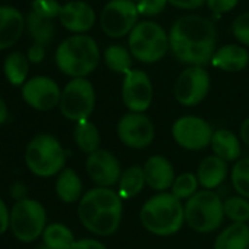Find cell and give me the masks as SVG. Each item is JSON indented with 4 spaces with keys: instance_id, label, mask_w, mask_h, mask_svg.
<instances>
[{
    "instance_id": "obj_1",
    "label": "cell",
    "mask_w": 249,
    "mask_h": 249,
    "mask_svg": "<svg viewBox=\"0 0 249 249\" xmlns=\"http://www.w3.org/2000/svg\"><path fill=\"white\" fill-rule=\"evenodd\" d=\"M217 31L211 19L201 15L179 18L170 28L169 44L173 56L189 66L211 63L215 53Z\"/></svg>"
},
{
    "instance_id": "obj_2",
    "label": "cell",
    "mask_w": 249,
    "mask_h": 249,
    "mask_svg": "<svg viewBox=\"0 0 249 249\" xmlns=\"http://www.w3.org/2000/svg\"><path fill=\"white\" fill-rule=\"evenodd\" d=\"M123 213V199L113 188L95 186L78 202V218L92 234L111 236L117 231Z\"/></svg>"
},
{
    "instance_id": "obj_3",
    "label": "cell",
    "mask_w": 249,
    "mask_h": 249,
    "mask_svg": "<svg viewBox=\"0 0 249 249\" xmlns=\"http://www.w3.org/2000/svg\"><path fill=\"white\" fill-rule=\"evenodd\" d=\"M54 62L59 71L72 79L87 78L98 66V44L87 34H73L57 46Z\"/></svg>"
},
{
    "instance_id": "obj_4",
    "label": "cell",
    "mask_w": 249,
    "mask_h": 249,
    "mask_svg": "<svg viewBox=\"0 0 249 249\" xmlns=\"http://www.w3.org/2000/svg\"><path fill=\"white\" fill-rule=\"evenodd\" d=\"M140 220L147 231L156 236H172L185 223V208L172 192H159L145 201Z\"/></svg>"
},
{
    "instance_id": "obj_5",
    "label": "cell",
    "mask_w": 249,
    "mask_h": 249,
    "mask_svg": "<svg viewBox=\"0 0 249 249\" xmlns=\"http://www.w3.org/2000/svg\"><path fill=\"white\" fill-rule=\"evenodd\" d=\"M68 153L57 138L49 134L36 135L25 148V164L38 178L57 176L66 166Z\"/></svg>"
},
{
    "instance_id": "obj_6",
    "label": "cell",
    "mask_w": 249,
    "mask_h": 249,
    "mask_svg": "<svg viewBox=\"0 0 249 249\" xmlns=\"http://www.w3.org/2000/svg\"><path fill=\"white\" fill-rule=\"evenodd\" d=\"M185 223L198 233L217 230L224 220L223 199L214 191L201 189L191 196L185 205Z\"/></svg>"
},
{
    "instance_id": "obj_7",
    "label": "cell",
    "mask_w": 249,
    "mask_h": 249,
    "mask_svg": "<svg viewBox=\"0 0 249 249\" xmlns=\"http://www.w3.org/2000/svg\"><path fill=\"white\" fill-rule=\"evenodd\" d=\"M128 44L132 57L141 63H156L170 49L169 34H166L161 25L153 21L138 22L128 36Z\"/></svg>"
},
{
    "instance_id": "obj_8",
    "label": "cell",
    "mask_w": 249,
    "mask_h": 249,
    "mask_svg": "<svg viewBox=\"0 0 249 249\" xmlns=\"http://www.w3.org/2000/svg\"><path fill=\"white\" fill-rule=\"evenodd\" d=\"M47 226L44 205L33 198L17 201L11 208V231L19 242L31 243L43 236Z\"/></svg>"
},
{
    "instance_id": "obj_9",
    "label": "cell",
    "mask_w": 249,
    "mask_h": 249,
    "mask_svg": "<svg viewBox=\"0 0 249 249\" xmlns=\"http://www.w3.org/2000/svg\"><path fill=\"white\" fill-rule=\"evenodd\" d=\"M60 113L71 122H84L95 108V89L87 78L71 79L62 89Z\"/></svg>"
},
{
    "instance_id": "obj_10",
    "label": "cell",
    "mask_w": 249,
    "mask_h": 249,
    "mask_svg": "<svg viewBox=\"0 0 249 249\" xmlns=\"http://www.w3.org/2000/svg\"><path fill=\"white\" fill-rule=\"evenodd\" d=\"M138 9L132 0H110L100 14V27L110 38L129 36L138 24Z\"/></svg>"
},
{
    "instance_id": "obj_11",
    "label": "cell",
    "mask_w": 249,
    "mask_h": 249,
    "mask_svg": "<svg viewBox=\"0 0 249 249\" xmlns=\"http://www.w3.org/2000/svg\"><path fill=\"white\" fill-rule=\"evenodd\" d=\"M213 134L211 124L205 119L194 114L182 116L172 124V137L175 142L188 151H199L210 147Z\"/></svg>"
},
{
    "instance_id": "obj_12",
    "label": "cell",
    "mask_w": 249,
    "mask_h": 249,
    "mask_svg": "<svg viewBox=\"0 0 249 249\" xmlns=\"http://www.w3.org/2000/svg\"><path fill=\"white\" fill-rule=\"evenodd\" d=\"M210 85V73L204 66H188L176 78L173 95L179 104L185 107H194L205 100Z\"/></svg>"
},
{
    "instance_id": "obj_13",
    "label": "cell",
    "mask_w": 249,
    "mask_h": 249,
    "mask_svg": "<svg viewBox=\"0 0 249 249\" xmlns=\"http://www.w3.org/2000/svg\"><path fill=\"white\" fill-rule=\"evenodd\" d=\"M120 142L132 150H144L150 147L156 138V128L153 120L145 113L123 114L116 126Z\"/></svg>"
},
{
    "instance_id": "obj_14",
    "label": "cell",
    "mask_w": 249,
    "mask_h": 249,
    "mask_svg": "<svg viewBox=\"0 0 249 249\" xmlns=\"http://www.w3.org/2000/svg\"><path fill=\"white\" fill-rule=\"evenodd\" d=\"M154 87L147 72L132 69L123 78L122 100L126 108L132 113H145L153 103Z\"/></svg>"
},
{
    "instance_id": "obj_15",
    "label": "cell",
    "mask_w": 249,
    "mask_h": 249,
    "mask_svg": "<svg viewBox=\"0 0 249 249\" xmlns=\"http://www.w3.org/2000/svg\"><path fill=\"white\" fill-rule=\"evenodd\" d=\"M21 94L24 101L34 110L50 111L54 107H59L62 89L54 79L50 76H33L22 87Z\"/></svg>"
},
{
    "instance_id": "obj_16",
    "label": "cell",
    "mask_w": 249,
    "mask_h": 249,
    "mask_svg": "<svg viewBox=\"0 0 249 249\" xmlns=\"http://www.w3.org/2000/svg\"><path fill=\"white\" fill-rule=\"evenodd\" d=\"M85 170L95 186L100 188H113L119 183L122 176V167L117 157L101 148L87 157Z\"/></svg>"
},
{
    "instance_id": "obj_17",
    "label": "cell",
    "mask_w": 249,
    "mask_h": 249,
    "mask_svg": "<svg viewBox=\"0 0 249 249\" xmlns=\"http://www.w3.org/2000/svg\"><path fill=\"white\" fill-rule=\"evenodd\" d=\"M60 24L72 34H85L95 24V11L82 0H72L62 5L59 15Z\"/></svg>"
},
{
    "instance_id": "obj_18",
    "label": "cell",
    "mask_w": 249,
    "mask_h": 249,
    "mask_svg": "<svg viewBox=\"0 0 249 249\" xmlns=\"http://www.w3.org/2000/svg\"><path fill=\"white\" fill-rule=\"evenodd\" d=\"M142 170L145 183L156 192H166L176 179L175 167L164 156H151L144 163Z\"/></svg>"
},
{
    "instance_id": "obj_19",
    "label": "cell",
    "mask_w": 249,
    "mask_h": 249,
    "mask_svg": "<svg viewBox=\"0 0 249 249\" xmlns=\"http://www.w3.org/2000/svg\"><path fill=\"white\" fill-rule=\"evenodd\" d=\"M25 31V17L14 6H0V50L15 46Z\"/></svg>"
},
{
    "instance_id": "obj_20",
    "label": "cell",
    "mask_w": 249,
    "mask_h": 249,
    "mask_svg": "<svg viewBox=\"0 0 249 249\" xmlns=\"http://www.w3.org/2000/svg\"><path fill=\"white\" fill-rule=\"evenodd\" d=\"M211 65L223 72L236 73L249 65V53L240 44H226L215 50Z\"/></svg>"
},
{
    "instance_id": "obj_21",
    "label": "cell",
    "mask_w": 249,
    "mask_h": 249,
    "mask_svg": "<svg viewBox=\"0 0 249 249\" xmlns=\"http://www.w3.org/2000/svg\"><path fill=\"white\" fill-rule=\"evenodd\" d=\"M227 172L229 169L224 160L217 156H208L199 163L195 175L198 178L199 186L207 191H214L215 188L223 185L227 178Z\"/></svg>"
},
{
    "instance_id": "obj_22",
    "label": "cell",
    "mask_w": 249,
    "mask_h": 249,
    "mask_svg": "<svg viewBox=\"0 0 249 249\" xmlns=\"http://www.w3.org/2000/svg\"><path fill=\"white\" fill-rule=\"evenodd\" d=\"M54 191L57 198L65 204L79 202L84 195V186L79 175L69 167H65L56 179Z\"/></svg>"
},
{
    "instance_id": "obj_23",
    "label": "cell",
    "mask_w": 249,
    "mask_h": 249,
    "mask_svg": "<svg viewBox=\"0 0 249 249\" xmlns=\"http://www.w3.org/2000/svg\"><path fill=\"white\" fill-rule=\"evenodd\" d=\"M214 156L220 157L226 163L229 161H237L242 154V147L240 141L229 129H217L213 134L211 144H210Z\"/></svg>"
},
{
    "instance_id": "obj_24",
    "label": "cell",
    "mask_w": 249,
    "mask_h": 249,
    "mask_svg": "<svg viewBox=\"0 0 249 249\" xmlns=\"http://www.w3.org/2000/svg\"><path fill=\"white\" fill-rule=\"evenodd\" d=\"M249 226L246 223H231L224 227L214 240L213 249H248Z\"/></svg>"
},
{
    "instance_id": "obj_25",
    "label": "cell",
    "mask_w": 249,
    "mask_h": 249,
    "mask_svg": "<svg viewBox=\"0 0 249 249\" xmlns=\"http://www.w3.org/2000/svg\"><path fill=\"white\" fill-rule=\"evenodd\" d=\"M30 72V60L27 54L21 52H12L8 54L3 63V73L5 78L14 87H22L28 81Z\"/></svg>"
},
{
    "instance_id": "obj_26",
    "label": "cell",
    "mask_w": 249,
    "mask_h": 249,
    "mask_svg": "<svg viewBox=\"0 0 249 249\" xmlns=\"http://www.w3.org/2000/svg\"><path fill=\"white\" fill-rule=\"evenodd\" d=\"M25 30L28 31L30 37L34 40V43H38L44 47L52 43L56 34V27L53 19L43 18L34 12H30L25 17Z\"/></svg>"
},
{
    "instance_id": "obj_27",
    "label": "cell",
    "mask_w": 249,
    "mask_h": 249,
    "mask_svg": "<svg viewBox=\"0 0 249 249\" xmlns=\"http://www.w3.org/2000/svg\"><path fill=\"white\" fill-rule=\"evenodd\" d=\"M73 140L78 148L88 156L100 150V145H101V137H100L98 128L89 120L78 122L75 124Z\"/></svg>"
},
{
    "instance_id": "obj_28",
    "label": "cell",
    "mask_w": 249,
    "mask_h": 249,
    "mask_svg": "<svg viewBox=\"0 0 249 249\" xmlns=\"http://www.w3.org/2000/svg\"><path fill=\"white\" fill-rule=\"evenodd\" d=\"M145 176H144V170L141 166H131L124 172H122L120 180L117 183L119 189L117 194L120 195V198L129 199L137 196L138 194H141V191L145 186Z\"/></svg>"
},
{
    "instance_id": "obj_29",
    "label": "cell",
    "mask_w": 249,
    "mask_h": 249,
    "mask_svg": "<svg viewBox=\"0 0 249 249\" xmlns=\"http://www.w3.org/2000/svg\"><path fill=\"white\" fill-rule=\"evenodd\" d=\"M41 237L47 249H71L76 240L73 231L63 223L47 224Z\"/></svg>"
},
{
    "instance_id": "obj_30",
    "label": "cell",
    "mask_w": 249,
    "mask_h": 249,
    "mask_svg": "<svg viewBox=\"0 0 249 249\" xmlns=\"http://www.w3.org/2000/svg\"><path fill=\"white\" fill-rule=\"evenodd\" d=\"M103 59L106 66L114 73L126 75L129 71H132V54L126 47L120 44L108 46L103 53Z\"/></svg>"
},
{
    "instance_id": "obj_31",
    "label": "cell",
    "mask_w": 249,
    "mask_h": 249,
    "mask_svg": "<svg viewBox=\"0 0 249 249\" xmlns=\"http://www.w3.org/2000/svg\"><path fill=\"white\" fill-rule=\"evenodd\" d=\"M224 217L231 223H248L249 221V199L236 195L223 201Z\"/></svg>"
},
{
    "instance_id": "obj_32",
    "label": "cell",
    "mask_w": 249,
    "mask_h": 249,
    "mask_svg": "<svg viewBox=\"0 0 249 249\" xmlns=\"http://www.w3.org/2000/svg\"><path fill=\"white\" fill-rule=\"evenodd\" d=\"M230 178L236 194L249 199V157L239 159L234 163Z\"/></svg>"
},
{
    "instance_id": "obj_33",
    "label": "cell",
    "mask_w": 249,
    "mask_h": 249,
    "mask_svg": "<svg viewBox=\"0 0 249 249\" xmlns=\"http://www.w3.org/2000/svg\"><path fill=\"white\" fill-rule=\"evenodd\" d=\"M198 186H199V182H198V178L195 173H182L179 176H176L172 188H170V192L178 198V199H189L191 196H194L196 192H198Z\"/></svg>"
},
{
    "instance_id": "obj_34",
    "label": "cell",
    "mask_w": 249,
    "mask_h": 249,
    "mask_svg": "<svg viewBox=\"0 0 249 249\" xmlns=\"http://www.w3.org/2000/svg\"><path fill=\"white\" fill-rule=\"evenodd\" d=\"M60 11H62V5L57 0H34L31 8V12L47 19L59 18Z\"/></svg>"
},
{
    "instance_id": "obj_35",
    "label": "cell",
    "mask_w": 249,
    "mask_h": 249,
    "mask_svg": "<svg viewBox=\"0 0 249 249\" xmlns=\"http://www.w3.org/2000/svg\"><path fill=\"white\" fill-rule=\"evenodd\" d=\"M231 34L240 46L249 47V12L240 14L231 24Z\"/></svg>"
},
{
    "instance_id": "obj_36",
    "label": "cell",
    "mask_w": 249,
    "mask_h": 249,
    "mask_svg": "<svg viewBox=\"0 0 249 249\" xmlns=\"http://www.w3.org/2000/svg\"><path fill=\"white\" fill-rule=\"evenodd\" d=\"M167 0H138L137 9L140 17H156L166 9Z\"/></svg>"
},
{
    "instance_id": "obj_37",
    "label": "cell",
    "mask_w": 249,
    "mask_h": 249,
    "mask_svg": "<svg viewBox=\"0 0 249 249\" xmlns=\"http://www.w3.org/2000/svg\"><path fill=\"white\" fill-rule=\"evenodd\" d=\"M205 3L213 14L221 15V14H227L233 11L237 6L239 0H207Z\"/></svg>"
},
{
    "instance_id": "obj_38",
    "label": "cell",
    "mask_w": 249,
    "mask_h": 249,
    "mask_svg": "<svg viewBox=\"0 0 249 249\" xmlns=\"http://www.w3.org/2000/svg\"><path fill=\"white\" fill-rule=\"evenodd\" d=\"M11 229V210L8 208L3 198L0 196V236Z\"/></svg>"
},
{
    "instance_id": "obj_39",
    "label": "cell",
    "mask_w": 249,
    "mask_h": 249,
    "mask_svg": "<svg viewBox=\"0 0 249 249\" xmlns=\"http://www.w3.org/2000/svg\"><path fill=\"white\" fill-rule=\"evenodd\" d=\"M27 57H28L30 63H36V65L41 63L44 60V57H46V49H44V46H41L38 43H34L33 46L28 47Z\"/></svg>"
},
{
    "instance_id": "obj_40",
    "label": "cell",
    "mask_w": 249,
    "mask_h": 249,
    "mask_svg": "<svg viewBox=\"0 0 249 249\" xmlns=\"http://www.w3.org/2000/svg\"><path fill=\"white\" fill-rule=\"evenodd\" d=\"M207 0H167V3L173 8L183 9V11H194L201 8Z\"/></svg>"
},
{
    "instance_id": "obj_41",
    "label": "cell",
    "mask_w": 249,
    "mask_h": 249,
    "mask_svg": "<svg viewBox=\"0 0 249 249\" xmlns=\"http://www.w3.org/2000/svg\"><path fill=\"white\" fill-rule=\"evenodd\" d=\"M71 249H107L104 243H101L97 239H91V237H85V239H78L75 240V243L72 245Z\"/></svg>"
},
{
    "instance_id": "obj_42",
    "label": "cell",
    "mask_w": 249,
    "mask_h": 249,
    "mask_svg": "<svg viewBox=\"0 0 249 249\" xmlns=\"http://www.w3.org/2000/svg\"><path fill=\"white\" fill-rule=\"evenodd\" d=\"M11 196L17 201H21V199H25L28 198L27 196V186L21 182H17L11 186Z\"/></svg>"
},
{
    "instance_id": "obj_43",
    "label": "cell",
    "mask_w": 249,
    "mask_h": 249,
    "mask_svg": "<svg viewBox=\"0 0 249 249\" xmlns=\"http://www.w3.org/2000/svg\"><path fill=\"white\" fill-rule=\"evenodd\" d=\"M240 140L249 150V117H246L240 124Z\"/></svg>"
},
{
    "instance_id": "obj_44",
    "label": "cell",
    "mask_w": 249,
    "mask_h": 249,
    "mask_svg": "<svg viewBox=\"0 0 249 249\" xmlns=\"http://www.w3.org/2000/svg\"><path fill=\"white\" fill-rule=\"evenodd\" d=\"M9 116V110H8V104L5 103V100L0 97V126L8 120Z\"/></svg>"
},
{
    "instance_id": "obj_45",
    "label": "cell",
    "mask_w": 249,
    "mask_h": 249,
    "mask_svg": "<svg viewBox=\"0 0 249 249\" xmlns=\"http://www.w3.org/2000/svg\"><path fill=\"white\" fill-rule=\"evenodd\" d=\"M36 249H47V248H46L44 245H41V246H38V248H36Z\"/></svg>"
},
{
    "instance_id": "obj_46",
    "label": "cell",
    "mask_w": 249,
    "mask_h": 249,
    "mask_svg": "<svg viewBox=\"0 0 249 249\" xmlns=\"http://www.w3.org/2000/svg\"><path fill=\"white\" fill-rule=\"evenodd\" d=\"M132 2H138V0H132Z\"/></svg>"
},
{
    "instance_id": "obj_47",
    "label": "cell",
    "mask_w": 249,
    "mask_h": 249,
    "mask_svg": "<svg viewBox=\"0 0 249 249\" xmlns=\"http://www.w3.org/2000/svg\"><path fill=\"white\" fill-rule=\"evenodd\" d=\"M248 249H249V248H248Z\"/></svg>"
}]
</instances>
